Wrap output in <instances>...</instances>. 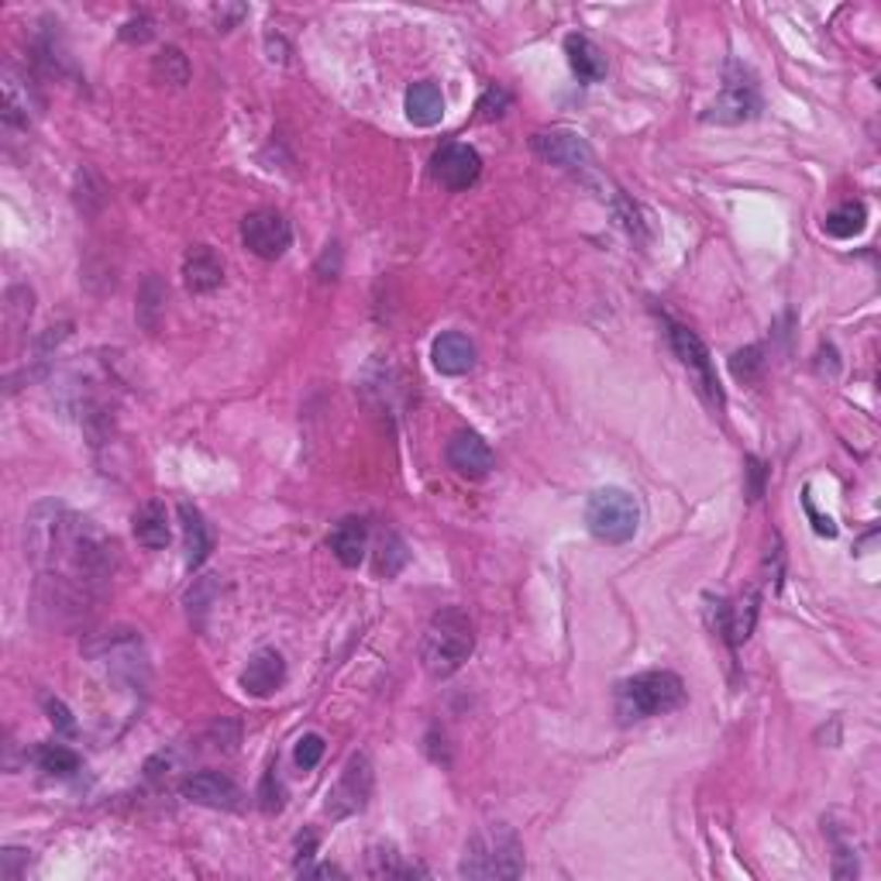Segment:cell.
I'll use <instances>...</instances> for the list:
<instances>
[{
  "instance_id": "obj_1",
  "label": "cell",
  "mask_w": 881,
  "mask_h": 881,
  "mask_svg": "<svg viewBox=\"0 0 881 881\" xmlns=\"http://www.w3.org/2000/svg\"><path fill=\"white\" fill-rule=\"evenodd\" d=\"M25 551L59 592L87 596L114 572L117 545L93 520L73 513L66 503H38L25 520Z\"/></svg>"
},
{
  "instance_id": "obj_2",
  "label": "cell",
  "mask_w": 881,
  "mask_h": 881,
  "mask_svg": "<svg viewBox=\"0 0 881 881\" xmlns=\"http://www.w3.org/2000/svg\"><path fill=\"white\" fill-rule=\"evenodd\" d=\"M472 648H475L472 620L458 607H445L431 616V624L424 630L420 661H424V672L431 678H451L469 661Z\"/></svg>"
},
{
  "instance_id": "obj_3",
  "label": "cell",
  "mask_w": 881,
  "mask_h": 881,
  "mask_svg": "<svg viewBox=\"0 0 881 881\" xmlns=\"http://www.w3.org/2000/svg\"><path fill=\"white\" fill-rule=\"evenodd\" d=\"M686 703V682L675 672H640L616 686L620 724H640Z\"/></svg>"
},
{
  "instance_id": "obj_4",
  "label": "cell",
  "mask_w": 881,
  "mask_h": 881,
  "mask_svg": "<svg viewBox=\"0 0 881 881\" xmlns=\"http://www.w3.org/2000/svg\"><path fill=\"white\" fill-rule=\"evenodd\" d=\"M462 878H520L524 874V844L507 823L483 827L462 854Z\"/></svg>"
},
{
  "instance_id": "obj_5",
  "label": "cell",
  "mask_w": 881,
  "mask_h": 881,
  "mask_svg": "<svg viewBox=\"0 0 881 881\" xmlns=\"http://www.w3.org/2000/svg\"><path fill=\"white\" fill-rule=\"evenodd\" d=\"M586 524H589V534L596 540H603V545H627L640 527L637 496L620 486L596 489L586 507Z\"/></svg>"
},
{
  "instance_id": "obj_6",
  "label": "cell",
  "mask_w": 881,
  "mask_h": 881,
  "mask_svg": "<svg viewBox=\"0 0 881 881\" xmlns=\"http://www.w3.org/2000/svg\"><path fill=\"white\" fill-rule=\"evenodd\" d=\"M668 342L678 355V362L692 372L699 393H703L713 407H724V386H719V375H716V366L710 358V348L703 345V337L682 324H668Z\"/></svg>"
},
{
  "instance_id": "obj_7",
  "label": "cell",
  "mask_w": 881,
  "mask_h": 881,
  "mask_svg": "<svg viewBox=\"0 0 881 881\" xmlns=\"http://www.w3.org/2000/svg\"><path fill=\"white\" fill-rule=\"evenodd\" d=\"M372 786H375V775H372L369 754H362V751L352 754L342 778H337L334 789L328 792V816L331 819H345V816L362 813L369 806V799H372Z\"/></svg>"
},
{
  "instance_id": "obj_8",
  "label": "cell",
  "mask_w": 881,
  "mask_h": 881,
  "mask_svg": "<svg viewBox=\"0 0 881 881\" xmlns=\"http://www.w3.org/2000/svg\"><path fill=\"white\" fill-rule=\"evenodd\" d=\"M242 242L252 255L258 258H283L286 248L293 245V228H290V220L279 214V210H252L245 214L242 220Z\"/></svg>"
},
{
  "instance_id": "obj_9",
  "label": "cell",
  "mask_w": 881,
  "mask_h": 881,
  "mask_svg": "<svg viewBox=\"0 0 881 881\" xmlns=\"http://www.w3.org/2000/svg\"><path fill=\"white\" fill-rule=\"evenodd\" d=\"M0 93H4V104H0V114H4L8 128H28L38 114H42V93H38L35 79L17 69L14 63L4 66L0 73Z\"/></svg>"
},
{
  "instance_id": "obj_10",
  "label": "cell",
  "mask_w": 881,
  "mask_h": 881,
  "mask_svg": "<svg viewBox=\"0 0 881 881\" xmlns=\"http://www.w3.org/2000/svg\"><path fill=\"white\" fill-rule=\"evenodd\" d=\"M761 114V93L757 87L751 84V76L740 69V66H730L727 73V87L719 93L716 104L706 111V122H716V125H740V122H751V117Z\"/></svg>"
},
{
  "instance_id": "obj_11",
  "label": "cell",
  "mask_w": 881,
  "mask_h": 881,
  "mask_svg": "<svg viewBox=\"0 0 881 881\" xmlns=\"http://www.w3.org/2000/svg\"><path fill=\"white\" fill-rule=\"evenodd\" d=\"M531 149L545 158V163H554L562 169H589L592 166V149L578 131L569 128H551V131H537L531 138Z\"/></svg>"
},
{
  "instance_id": "obj_12",
  "label": "cell",
  "mask_w": 881,
  "mask_h": 881,
  "mask_svg": "<svg viewBox=\"0 0 881 881\" xmlns=\"http://www.w3.org/2000/svg\"><path fill=\"white\" fill-rule=\"evenodd\" d=\"M434 179L440 187H448V190H469L478 173H483V158H478V152L472 145H445L437 155H434Z\"/></svg>"
},
{
  "instance_id": "obj_13",
  "label": "cell",
  "mask_w": 881,
  "mask_h": 881,
  "mask_svg": "<svg viewBox=\"0 0 881 881\" xmlns=\"http://www.w3.org/2000/svg\"><path fill=\"white\" fill-rule=\"evenodd\" d=\"M448 465L465 478H486L496 465V455L483 437L472 431H458L448 440Z\"/></svg>"
},
{
  "instance_id": "obj_14",
  "label": "cell",
  "mask_w": 881,
  "mask_h": 881,
  "mask_svg": "<svg viewBox=\"0 0 881 881\" xmlns=\"http://www.w3.org/2000/svg\"><path fill=\"white\" fill-rule=\"evenodd\" d=\"M183 795L196 806H210V809H238V786L231 782L228 775L220 771H196L183 782Z\"/></svg>"
},
{
  "instance_id": "obj_15",
  "label": "cell",
  "mask_w": 881,
  "mask_h": 881,
  "mask_svg": "<svg viewBox=\"0 0 881 881\" xmlns=\"http://www.w3.org/2000/svg\"><path fill=\"white\" fill-rule=\"evenodd\" d=\"M225 283V263L210 245H193L183 258V286L190 293H214Z\"/></svg>"
},
{
  "instance_id": "obj_16",
  "label": "cell",
  "mask_w": 881,
  "mask_h": 881,
  "mask_svg": "<svg viewBox=\"0 0 881 881\" xmlns=\"http://www.w3.org/2000/svg\"><path fill=\"white\" fill-rule=\"evenodd\" d=\"M286 682V661L279 651L266 648V651H258L252 661H248V668L242 672V689L255 699H266L272 695L279 686Z\"/></svg>"
},
{
  "instance_id": "obj_17",
  "label": "cell",
  "mask_w": 881,
  "mask_h": 881,
  "mask_svg": "<svg viewBox=\"0 0 881 881\" xmlns=\"http://www.w3.org/2000/svg\"><path fill=\"white\" fill-rule=\"evenodd\" d=\"M754 620H757V596L754 592L740 596L737 603H724V599H716V624H719V634L727 637L730 648L744 644V640L751 637Z\"/></svg>"
},
{
  "instance_id": "obj_18",
  "label": "cell",
  "mask_w": 881,
  "mask_h": 881,
  "mask_svg": "<svg viewBox=\"0 0 881 881\" xmlns=\"http://www.w3.org/2000/svg\"><path fill=\"white\" fill-rule=\"evenodd\" d=\"M431 358L440 375H465L475 366V345L462 331H445L434 342Z\"/></svg>"
},
{
  "instance_id": "obj_19",
  "label": "cell",
  "mask_w": 881,
  "mask_h": 881,
  "mask_svg": "<svg viewBox=\"0 0 881 881\" xmlns=\"http://www.w3.org/2000/svg\"><path fill=\"white\" fill-rule=\"evenodd\" d=\"M331 551L334 558L342 562L345 569H358L366 558V545H369V531H366V520L358 516H345L342 524L331 531Z\"/></svg>"
},
{
  "instance_id": "obj_20",
  "label": "cell",
  "mask_w": 881,
  "mask_h": 881,
  "mask_svg": "<svg viewBox=\"0 0 881 881\" xmlns=\"http://www.w3.org/2000/svg\"><path fill=\"white\" fill-rule=\"evenodd\" d=\"M565 55H569V66L578 79H586V84H599V79L607 76V55L599 49L592 38L586 35H569L565 38Z\"/></svg>"
},
{
  "instance_id": "obj_21",
  "label": "cell",
  "mask_w": 881,
  "mask_h": 881,
  "mask_svg": "<svg viewBox=\"0 0 881 881\" xmlns=\"http://www.w3.org/2000/svg\"><path fill=\"white\" fill-rule=\"evenodd\" d=\"M407 117L417 128H434L440 117H445V97L440 87L424 79V84H413L407 90Z\"/></svg>"
},
{
  "instance_id": "obj_22",
  "label": "cell",
  "mask_w": 881,
  "mask_h": 881,
  "mask_svg": "<svg viewBox=\"0 0 881 881\" xmlns=\"http://www.w3.org/2000/svg\"><path fill=\"white\" fill-rule=\"evenodd\" d=\"M135 537L138 545L149 548V551H163L169 545V513L166 507L158 503V499H149V503L135 513Z\"/></svg>"
},
{
  "instance_id": "obj_23",
  "label": "cell",
  "mask_w": 881,
  "mask_h": 881,
  "mask_svg": "<svg viewBox=\"0 0 881 881\" xmlns=\"http://www.w3.org/2000/svg\"><path fill=\"white\" fill-rule=\"evenodd\" d=\"M179 520H183V537H187V565L200 569L207 562L210 545H214L210 531H207V520L193 503H179Z\"/></svg>"
},
{
  "instance_id": "obj_24",
  "label": "cell",
  "mask_w": 881,
  "mask_h": 881,
  "mask_svg": "<svg viewBox=\"0 0 881 881\" xmlns=\"http://www.w3.org/2000/svg\"><path fill=\"white\" fill-rule=\"evenodd\" d=\"M868 228V207L860 204V200H847V204H840L837 210L827 214L823 220V231L830 238H854Z\"/></svg>"
},
{
  "instance_id": "obj_25",
  "label": "cell",
  "mask_w": 881,
  "mask_h": 881,
  "mask_svg": "<svg viewBox=\"0 0 881 881\" xmlns=\"http://www.w3.org/2000/svg\"><path fill=\"white\" fill-rule=\"evenodd\" d=\"M152 73H155L158 84H169V87H187V79H190V63H187V55L179 52L176 46H166L163 52L155 55Z\"/></svg>"
},
{
  "instance_id": "obj_26",
  "label": "cell",
  "mask_w": 881,
  "mask_h": 881,
  "mask_svg": "<svg viewBox=\"0 0 881 881\" xmlns=\"http://www.w3.org/2000/svg\"><path fill=\"white\" fill-rule=\"evenodd\" d=\"M366 871L372 878H413V874H424V871L413 868V865H404L393 847H372Z\"/></svg>"
},
{
  "instance_id": "obj_27",
  "label": "cell",
  "mask_w": 881,
  "mask_h": 881,
  "mask_svg": "<svg viewBox=\"0 0 881 881\" xmlns=\"http://www.w3.org/2000/svg\"><path fill=\"white\" fill-rule=\"evenodd\" d=\"M404 565H407V545H404V540H399L393 531H386L383 537H379L375 572H379V575H386V578H393Z\"/></svg>"
},
{
  "instance_id": "obj_28",
  "label": "cell",
  "mask_w": 881,
  "mask_h": 881,
  "mask_svg": "<svg viewBox=\"0 0 881 881\" xmlns=\"http://www.w3.org/2000/svg\"><path fill=\"white\" fill-rule=\"evenodd\" d=\"M35 761H38V768L49 771V775H73L79 771V754L63 748V744H42L35 751Z\"/></svg>"
},
{
  "instance_id": "obj_29",
  "label": "cell",
  "mask_w": 881,
  "mask_h": 881,
  "mask_svg": "<svg viewBox=\"0 0 881 881\" xmlns=\"http://www.w3.org/2000/svg\"><path fill=\"white\" fill-rule=\"evenodd\" d=\"M31 290L25 286H11L8 290V304H4V320H8V331L17 334L22 328H28V320H31Z\"/></svg>"
},
{
  "instance_id": "obj_30",
  "label": "cell",
  "mask_w": 881,
  "mask_h": 881,
  "mask_svg": "<svg viewBox=\"0 0 881 881\" xmlns=\"http://www.w3.org/2000/svg\"><path fill=\"white\" fill-rule=\"evenodd\" d=\"M510 104H513L510 90H507L503 84H489L486 93L478 97V117H483V122H493V117H503V114L510 111Z\"/></svg>"
},
{
  "instance_id": "obj_31",
  "label": "cell",
  "mask_w": 881,
  "mask_h": 881,
  "mask_svg": "<svg viewBox=\"0 0 881 881\" xmlns=\"http://www.w3.org/2000/svg\"><path fill=\"white\" fill-rule=\"evenodd\" d=\"M324 751H328L324 737H320V733H304V737L296 740V751H293L296 768H304V771L317 768L320 757H324Z\"/></svg>"
},
{
  "instance_id": "obj_32",
  "label": "cell",
  "mask_w": 881,
  "mask_h": 881,
  "mask_svg": "<svg viewBox=\"0 0 881 881\" xmlns=\"http://www.w3.org/2000/svg\"><path fill=\"white\" fill-rule=\"evenodd\" d=\"M258 803H263L266 813H279V809H283V782H279L276 768H269L263 775V786H258Z\"/></svg>"
},
{
  "instance_id": "obj_33",
  "label": "cell",
  "mask_w": 881,
  "mask_h": 881,
  "mask_svg": "<svg viewBox=\"0 0 881 881\" xmlns=\"http://www.w3.org/2000/svg\"><path fill=\"white\" fill-rule=\"evenodd\" d=\"M733 375L737 379H757V372L765 369V358H761V348H744V352H737L733 355V362H730Z\"/></svg>"
},
{
  "instance_id": "obj_34",
  "label": "cell",
  "mask_w": 881,
  "mask_h": 881,
  "mask_svg": "<svg viewBox=\"0 0 881 881\" xmlns=\"http://www.w3.org/2000/svg\"><path fill=\"white\" fill-rule=\"evenodd\" d=\"M22 865H28V851H22V847H8L4 854H0V874H4L8 881L22 878Z\"/></svg>"
},
{
  "instance_id": "obj_35",
  "label": "cell",
  "mask_w": 881,
  "mask_h": 881,
  "mask_svg": "<svg viewBox=\"0 0 881 881\" xmlns=\"http://www.w3.org/2000/svg\"><path fill=\"white\" fill-rule=\"evenodd\" d=\"M122 38H125V42L145 46L149 38H152V22H149V17H135V22H128V25L122 28Z\"/></svg>"
},
{
  "instance_id": "obj_36",
  "label": "cell",
  "mask_w": 881,
  "mask_h": 881,
  "mask_svg": "<svg viewBox=\"0 0 881 881\" xmlns=\"http://www.w3.org/2000/svg\"><path fill=\"white\" fill-rule=\"evenodd\" d=\"M46 710H49V719H52V724H55L59 730H73V727H76V724H73V716H69V710H66L63 703H59V699L49 695V699H46Z\"/></svg>"
},
{
  "instance_id": "obj_37",
  "label": "cell",
  "mask_w": 881,
  "mask_h": 881,
  "mask_svg": "<svg viewBox=\"0 0 881 881\" xmlns=\"http://www.w3.org/2000/svg\"><path fill=\"white\" fill-rule=\"evenodd\" d=\"M833 874H837V878H854V874H857V860H854V854H851L847 847H840V851H837Z\"/></svg>"
},
{
  "instance_id": "obj_38",
  "label": "cell",
  "mask_w": 881,
  "mask_h": 881,
  "mask_svg": "<svg viewBox=\"0 0 881 881\" xmlns=\"http://www.w3.org/2000/svg\"><path fill=\"white\" fill-rule=\"evenodd\" d=\"M748 472H751V499H757L761 496V478H765V465L757 462V458H748Z\"/></svg>"
},
{
  "instance_id": "obj_39",
  "label": "cell",
  "mask_w": 881,
  "mask_h": 881,
  "mask_svg": "<svg viewBox=\"0 0 881 881\" xmlns=\"http://www.w3.org/2000/svg\"><path fill=\"white\" fill-rule=\"evenodd\" d=\"M314 847H317V837H314V833L299 837V840H296V865H304V860H310V857H314Z\"/></svg>"
},
{
  "instance_id": "obj_40",
  "label": "cell",
  "mask_w": 881,
  "mask_h": 881,
  "mask_svg": "<svg viewBox=\"0 0 881 881\" xmlns=\"http://www.w3.org/2000/svg\"><path fill=\"white\" fill-rule=\"evenodd\" d=\"M299 874H310V878H342L345 871L342 868H334V865H320V868H299Z\"/></svg>"
},
{
  "instance_id": "obj_41",
  "label": "cell",
  "mask_w": 881,
  "mask_h": 881,
  "mask_svg": "<svg viewBox=\"0 0 881 881\" xmlns=\"http://www.w3.org/2000/svg\"><path fill=\"white\" fill-rule=\"evenodd\" d=\"M806 507H809V513H813V520H816V531L819 534H827V537H837V527H833V520L830 516H819L816 510H813V503L806 499Z\"/></svg>"
}]
</instances>
